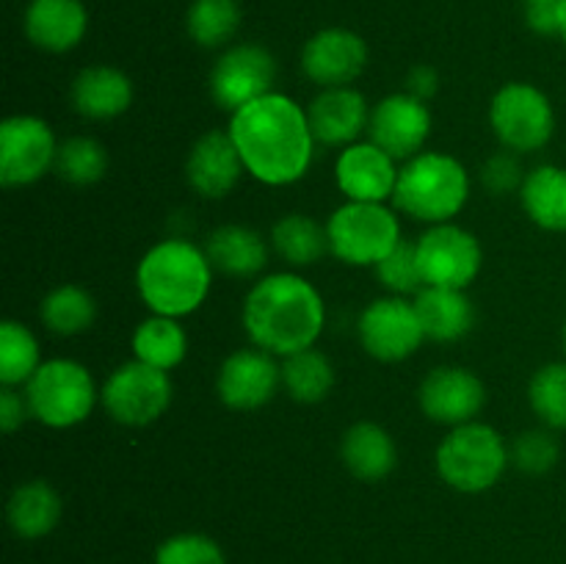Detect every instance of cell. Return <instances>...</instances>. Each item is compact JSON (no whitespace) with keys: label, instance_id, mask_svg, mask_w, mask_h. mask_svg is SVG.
Returning <instances> with one entry per match:
<instances>
[{"label":"cell","instance_id":"obj_1","mask_svg":"<svg viewBox=\"0 0 566 564\" xmlns=\"http://www.w3.org/2000/svg\"><path fill=\"white\" fill-rule=\"evenodd\" d=\"M230 136L243 169L263 186H291L310 171L315 136L307 108L293 97L271 92L230 116Z\"/></svg>","mask_w":566,"mask_h":564},{"label":"cell","instance_id":"obj_2","mask_svg":"<svg viewBox=\"0 0 566 564\" xmlns=\"http://www.w3.org/2000/svg\"><path fill=\"white\" fill-rule=\"evenodd\" d=\"M326 324V307L310 280L293 271L265 274L243 299V330L252 346L291 357L315 346Z\"/></svg>","mask_w":566,"mask_h":564},{"label":"cell","instance_id":"obj_3","mask_svg":"<svg viewBox=\"0 0 566 564\" xmlns=\"http://www.w3.org/2000/svg\"><path fill=\"white\" fill-rule=\"evenodd\" d=\"M136 285L155 315L182 318L202 307L213 285V265L202 247L186 238H166L138 260Z\"/></svg>","mask_w":566,"mask_h":564},{"label":"cell","instance_id":"obj_4","mask_svg":"<svg viewBox=\"0 0 566 564\" xmlns=\"http://www.w3.org/2000/svg\"><path fill=\"white\" fill-rule=\"evenodd\" d=\"M468 199V169L462 160L448 153H420L403 160L392 194L396 210L423 224H446L457 219Z\"/></svg>","mask_w":566,"mask_h":564},{"label":"cell","instance_id":"obj_5","mask_svg":"<svg viewBox=\"0 0 566 564\" xmlns=\"http://www.w3.org/2000/svg\"><path fill=\"white\" fill-rule=\"evenodd\" d=\"M512 453L501 431L481 420L453 426L437 446V473L451 490L479 495L492 490L506 473Z\"/></svg>","mask_w":566,"mask_h":564},{"label":"cell","instance_id":"obj_6","mask_svg":"<svg viewBox=\"0 0 566 564\" xmlns=\"http://www.w3.org/2000/svg\"><path fill=\"white\" fill-rule=\"evenodd\" d=\"M31 418L50 429H70L83 424L97 404L99 390L94 387L86 365L75 359H44L25 385Z\"/></svg>","mask_w":566,"mask_h":564},{"label":"cell","instance_id":"obj_7","mask_svg":"<svg viewBox=\"0 0 566 564\" xmlns=\"http://www.w3.org/2000/svg\"><path fill=\"white\" fill-rule=\"evenodd\" d=\"M329 252L346 265H376L401 243V221L385 202H346L326 221Z\"/></svg>","mask_w":566,"mask_h":564},{"label":"cell","instance_id":"obj_8","mask_svg":"<svg viewBox=\"0 0 566 564\" xmlns=\"http://www.w3.org/2000/svg\"><path fill=\"white\" fill-rule=\"evenodd\" d=\"M490 125L503 149L525 155L551 142L556 130V114L542 88L531 83H506L492 97Z\"/></svg>","mask_w":566,"mask_h":564},{"label":"cell","instance_id":"obj_9","mask_svg":"<svg viewBox=\"0 0 566 564\" xmlns=\"http://www.w3.org/2000/svg\"><path fill=\"white\" fill-rule=\"evenodd\" d=\"M171 393H175V385H171L169 370L130 359L105 379L99 404L116 424L149 426L169 409Z\"/></svg>","mask_w":566,"mask_h":564},{"label":"cell","instance_id":"obj_10","mask_svg":"<svg viewBox=\"0 0 566 564\" xmlns=\"http://www.w3.org/2000/svg\"><path fill=\"white\" fill-rule=\"evenodd\" d=\"M415 243H418L420 274L431 288L464 291L479 276L481 263H484V249L479 238L451 221L431 224Z\"/></svg>","mask_w":566,"mask_h":564},{"label":"cell","instance_id":"obj_11","mask_svg":"<svg viewBox=\"0 0 566 564\" xmlns=\"http://www.w3.org/2000/svg\"><path fill=\"white\" fill-rule=\"evenodd\" d=\"M53 130L44 119L31 114H17L0 125V182L6 188L31 186L42 180L55 166Z\"/></svg>","mask_w":566,"mask_h":564},{"label":"cell","instance_id":"obj_12","mask_svg":"<svg viewBox=\"0 0 566 564\" xmlns=\"http://www.w3.org/2000/svg\"><path fill=\"white\" fill-rule=\"evenodd\" d=\"M276 59L260 44H235L224 50L210 70V97L219 108L235 114L243 105L274 92Z\"/></svg>","mask_w":566,"mask_h":564},{"label":"cell","instance_id":"obj_13","mask_svg":"<svg viewBox=\"0 0 566 564\" xmlns=\"http://www.w3.org/2000/svg\"><path fill=\"white\" fill-rule=\"evenodd\" d=\"M357 335L365 352L379 363H401L426 341L415 302L403 296L374 299L359 315Z\"/></svg>","mask_w":566,"mask_h":564},{"label":"cell","instance_id":"obj_14","mask_svg":"<svg viewBox=\"0 0 566 564\" xmlns=\"http://www.w3.org/2000/svg\"><path fill=\"white\" fill-rule=\"evenodd\" d=\"M282 385V365H276L274 354L263 348H238L221 363L216 376V393L221 404L238 412H252L265 407L276 396Z\"/></svg>","mask_w":566,"mask_h":564},{"label":"cell","instance_id":"obj_15","mask_svg":"<svg viewBox=\"0 0 566 564\" xmlns=\"http://www.w3.org/2000/svg\"><path fill=\"white\" fill-rule=\"evenodd\" d=\"M418 401L426 418L453 429L479 418L486 404V387L470 368L440 365L420 382Z\"/></svg>","mask_w":566,"mask_h":564},{"label":"cell","instance_id":"obj_16","mask_svg":"<svg viewBox=\"0 0 566 564\" xmlns=\"http://www.w3.org/2000/svg\"><path fill=\"white\" fill-rule=\"evenodd\" d=\"M431 133V111L423 100L409 92L387 94L370 111L368 136L376 147L385 149L396 160H409L420 155Z\"/></svg>","mask_w":566,"mask_h":564},{"label":"cell","instance_id":"obj_17","mask_svg":"<svg viewBox=\"0 0 566 564\" xmlns=\"http://www.w3.org/2000/svg\"><path fill=\"white\" fill-rule=\"evenodd\" d=\"M368 64V44L348 28H324L302 50V72L321 88L348 86Z\"/></svg>","mask_w":566,"mask_h":564},{"label":"cell","instance_id":"obj_18","mask_svg":"<svg viewBox=\"0 0 566 564\" xmlns=\"http://www.w3.org/2000/svg\"><path fill=\"white\" fill-rule=\"evenodd\" d=\"M398 160L374 142H354L343 147L335 164L337 188L348 202H387L396 194Z\"/></svg>","mask_w":566,"mask_h":564},{"label":"cell","instance_id":"obj_19","mask_svg":"<svg viewBox=\"0 0 566 564\" xmlns=\"http://www.w3.org/2000/svg\"><path fill=\"white\" fill-rule=\"evenodd\" d=\"M243 160L230 130H208L193 142L186 160V180L199 197L221 199L238 186Z\"/></svg>","mask_w":566,"mask_h":564},{"label":"cell","instance_id":"obj_20","mask_svg":"<svg viewBox=\"0 0 566 564\" xmlns=\"http://www.w3.org/2000/svg\"><path fill=\"white\" fill-rule=\"evenodd\" d=\"M315 142L324 147H348L357 142L370 122V108L352 86L321 88L307 108Z\"/></svg>","mask_w":566,"mask_h":564},{"label":"cell","instance_id":"obj_21","mask_svg":"<svg viewBox=\"0 0 566 564\" xmlns=\"http://www.w3.org/2000/svg\"><path fill=\"white\" fill-rule=\"evenodd\" d=\"M72 108L83 119L105 122L125 114L133 103V83L122 70L108 64L86 66L75 75L70 88Z\"/></svg>","mask_w":566,"mask_h":564},{"label":"cell","instance_id":"obj_22","mask_svg":"<svg viewBox=\"0 0 566 564\" xmlns=\"http://www.w3.org/2000/svg\"><path fill=\"white\" fill-rule=\"evenodd\" d=\"M88 14L81 0H31L25 9V33L39 50L66 53L86 36Z\"/></svg>","mask_w":566,"mask_h":564},{"label":"cell","instance_id":"obj_23","mask_svg":"<svg viewBox=\"0 0 566 564\" xmlns=\"http://www.w3.org/2000/svg\"><path fill=\"white\" fill-rule=\"evenodd\" d=\"M205 254L219 274L232 280H252L269 263V243L254 227L221 224L205 241Z\"/></svg>","mask_w":566,"mask_h":564},{"label":"cell","instance_id":"obj_24","mask_svg":"<svg viewBox=\"0 0 566 564\" xmlns=\"http://www.w3.org/2000/svg\"><path fill=\"white\" fill-rule=\"evenodd\" d=\"M340 459L354 479L381 481L396 470L398 448L385 426L374 420H359L348 426L343 435Z\"/></svg>","mask_w":566,"mask_h":564},{"label":"cell","instance_id":"obj_25","mask_svg":"<svg viewBox=\"0 0 566 564\" xmlns=\"http://www.w3.org/2000/svg\"><path fill=\"white\" fill-rule=\"evenodd\" d=\"M412 302L415 310H418L423 335L429 337V341L453 343L462 341V337L470 335V330H473L475 310L464 291L426 285Z\"/></svg>","mask_w":566,"mask_h":564},{"label":"cell","instance_id":"obj_26","mask_svg":"<svg viewBox=\"0 0 566 564\" xmlns=\"http://www.w3.org/2000/svg\"><path fill=\"white\" fill-rule=\"evenodd\" d=\"M61 512H64V503H61L59 490L42 479L20 484L6 503V518L20 540H42L53 534Z\"/></svg>","mask_w":566,"mask_h":564},{"label":"cell","instance_id":"obj_27","mask_svg":"<svg viewBox=\"0 0 566 564\" xmlns=\"http://www.w3.org/2000/svg\"><path fill=\"white\" fill-rule=\"evenodd\" d=\"M520 202L536 227L566 232V169L553 164L531 169L520 188Z\"/></svg>","mask_w":566,"mask_h":564},{"label":"cell","instance_id":"obj_28","mask_svg":"<svg viewBox=\"0 0 566 564\" xmlns=\"http://www.w3.org/2000/svg\"><path fill=\"white\" fill-rule=\"evenodd\" d=\"M133 354L138 363H147L153 368H177L188 354V335L180 326V318L155 313L144 318L133 332Z\"/></svg>","mask_w":566,"mask_h":564},{"label":"cell","instance_id":"obj_29","mask_svg":"<svg viewBox=\"0 0 566 564\" xmlns=\"http://www.w3.org/2000/svg\"><path fill=\"white\" fill-rule=\"evenodd\" d=\"M271 247L285 263L313 265L329 252V232L324 224L304 213H285L271 227Z\"/></svg>","mask_w":566,"mask_h":564},{"label":"cell","instance_id":"obj_30","mask_svg":"<svg viewBox=\"0 0 566 564\" xmlns=\"http://www.w3.org/2000/svg\"><path fill=\"white\" fill-rule=\"evenodd\" d=\"M282 387L298 404L324 401L335 387V365L321 348H302L282 363Z\"/></svg>","mask_w":566,"mask_h":564},{"label":"cell","instance_id":"obj_31","mask_svg":"<svg viewBox=\"0 0 566 564\" xmlns=\"http://www.w3.org/2000/svg\"><path fill=\"white\" fill-rule=\"evenodd\" d=\"M39 318L48 326L53 335L61 337H75L81 332L92 330L94 318H97V302L92 293L81 285H66L53 288L48 296L39 304Z\"/></svg>","mask_w":566,"mask_h":564},{"label":"cell","instance_id":"obj_32","mask_svg":"<svg viewBox=\"0 0 566 564\" xmlns=\"http://www.w3.org/2000/svg\"><path fill=\"white\" fill-rule=\"evenodd\" d=\"M188 36L199 48H224L241 28L238 0H193L186 14Z\"/></svg>","mask_w":566,"mask_h":564},{"label":"cell","instance_id":"obj_33","mask_svg":"<svg viewBox=\"0 0 566 564\" xmlns=\"http://www.w3.org/2000/svg\"><path fill=\"white\" fill-rule=\"evenodd\" d=\"M39 365H42V357H39V341L33 332L20 321H3L0 324V385H28Z\"/></svg>","mask_w":566,"mask_h":564},{"label":"cell","instance_id":"obj_34","mask_svg":"<svg viewBox=\"0 0 566 564\" xmlns=\"http://www.w3.org/2000/svg\"><path fill=\"white\" fill-rule=\"evenodd\" d=\"M53 169L70 186H94L108 171V149L92 136H72L59 144Z\"/></svg>","mask_w":566,"mask_h":564},{"label":"cell","instance_id":"obj_35","mask_svg":"<svg viewBox=\"0 0 566 564\" xmlns=\"http://www.w3.org/2000/svg\"><path fill=\"white\" fill-rule=\"evenodd\" d=\"M528 401L547 429H566V363H547L531 376Z\"/></svg>","mask_w":566,"mask_h":564},{"label":"cell","instance_id":"obj_36","mask_svg":"<svg viewBox=\"0 0 566 564\" xmlns=\"http://www.w3.org/2000/svg\"><path fill=\"white\" fill-rule=\"evenodd\" d=\"M374 271L381 288L390 291V296H418L426 288L418 263V243L415 241H403L401 238V243L374 265Z\"/></svg>","mask_w":566,"mask_h":564},{"label":"cell","instance_id":"obj_37","mask_svg":"<svg viewBox=\"0 0 566 564\" xmlns=\"http://www.w3.org/2000/svg\"><path fill=\"white\" fill-rule=\"evenodd\" d=\"M153 564H227L224 547L208 534L182 531L155 547Z\"/></svg>","mask_w":566,"mask_h":564},{"label":"cell","instance_id":"obj_38","mask_svg":"<svg viewBox=\"0 0 566 564\" xmlns=\"http://www.w3.org/2000/svg\"><path fill=\"white\" fill-rule=\"evenodd\" d=\"M509 453H512V462L517 470L528 476H545L547 470L556 468L562 448L553 437V429H528L517 435Z\"/></svg>","mask_w":566,"mask_h":564},{"label":"cell","instance_id":"obj_39","mask_svg":"<svg viewBox=\"0 0 566 564\" xmlns=\"http://www.w3.org/2000/svg\"><path fill=\"white\" fill-rule=\"evenodd\" d=\"M523 180L525 171L523 166H520L517 153H512V149H501V153L486 158V164L481 166V182H484V188L492 197H503V194L509 191L520 194Z\"/></svg>","mask_w":566,"mask_h":564},{"label":"cell","instance_id":"obj_40","mask_svg":"<svg viewBox=\"0 0 566 564\" xmlns=\"http://www.w3.org/2000/svg\"><path fill=\"white\" fill-rule=\"evenodd\" d=\"M28 418H31V409H28L25 393H17V387H3L0 390V429L11 435Z\"/></svg>","mask_w":566,"mask_h":564},{"label":"cell","instance_id":"obj_41","mask_svg":"<svg viewBox=\"0 0 566 564\" xmlns=\"http://www.w3.org/2000/svg\"><path fill=\"white\" fill-rule=\"evenodd\" d=\"M437 88H440V75H437L434 66L420 64L407 75V92L412 94V97L423 100V103L434 97Z\"/></svg>","mask_w":566,"mask_h":564},{"label":"cell","instance_id":"obj_42","mask_svg":"<svg viewBox=\"0 0 566 564\" xmlns=\"http://www.w3.org/2000/svg\"><path fill=\"white\" fill-rule=\"evenodd\" d=\"M556 36H562L566 44V0H558V33Z\"/></svg>","mask_w":566,"mask_h":564},{"label":"cell","instance_id":"obj_43","mask_svg":"<svg viewBox=\"0 0 566 564\" xmlns=\"http://www.w3.org/2000/svg\"><path fill=\"white\" fill-rule=\"evenodd\" d=\"M525 9H542V6H558V0H523Z\"/></svg>","mask_w":566,"mask_h":564},{"label":"cell","instance_id":"obj_44","mask_svg":"<svg viewBox=\"0 0 566 564\" xmlns=\"http://www.w3.org/2000/svg\"><path fill=\"white\" fill-rule=\"evenodd\" d=\"M564 352H566V324H564Z\"/></svg>","mask_w":566,"mask_h":564}]
</instances>
